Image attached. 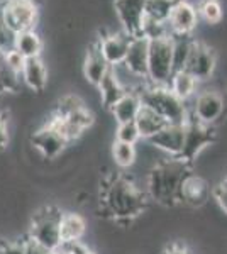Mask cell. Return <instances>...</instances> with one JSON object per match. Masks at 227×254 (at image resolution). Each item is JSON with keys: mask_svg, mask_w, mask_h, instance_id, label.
I'll list each match as a JSON object with an SVG mask.
<instances>
[{"mask_svg": "<svg viewBox=\"0 0 227 254\" xmlns=\"http://www.w3.org/2000/svg\"><path fill=\"white\" fill-rule=\"evenodd\" d=\"M150 196L133 176L124 173H109L100 183V207L105 219L114 224L131 225L146 212Z\"/></svg>", "mask_w": 227, "mask_h": 254, "instance_id": "obj_1", "label": "cell"}, {"mask_svg": "<svg viewBox=\"0 0 227 254\" xmlns=\"http://www.w3.org/2000/svg\"><path fill=\"white\" fill-rule=\"evenodd\" d=\"M192 173V166L185 165L178 158L166 156L156 161L146 176V191L152 202L163 207L180 205L181 183Z\"/></svg>", "mask_w": 227, "mask_h": 254, "instance_id": "obj_2", "label": "cell"}, {"mask_svg": "<svg viewBox=\"0 0 227 254\" xmlns=\"http://www.w3.org/2000/svg\"><path fill=\"white\" fill-rule=\"evenodd\" d=\"M143 104L154 110L168 124H185L190 117V107L187 102L180 100L170 87H154L146 85L141 90Z\"/></svg>", "mask_w": 227, "mask_h": 254, "instance_id": "obj_3", "label": "cell"}, {"mask_svg": "<svg viewBox=\"0 0 227 254\" xmlns=\"http://www.w3.org/2000/svg\"><path fill=\"white\" fill-rule=\"evenodd\" d=\"M61 217H63V212L56 205H44L38 208L32 214L27 237L34 243L51 249V251L60 249L63 244V241H61Z\"/></svg>", "mask_w": 227, "mask_h": 254, "instance_id": "obj_4", "label": "cell"}, {"mask_svg": "<svg viewBox=\"0 0 227 254\" xmlns=\"http://www.w3.org/2000/svg\"><path fill=\"white\" fill-rule=\"evenodd\" d=\"M175 68H173V36L150 41V66L148 85L168 87Z\"/></svg>", "mask_w": 227, "mask_h": 254, "instance_id": "obj_5", "label": "cell"}, {"mask_svg": "<svg viewBox=\"0 0 227 254\" xmlns=\"http://www.w3.org/2000/svg\"><path fill=\"white\" fill-rule=\"evenodd\" d=\"M2 20L12 34L38 29L39 5L36 0H3L0 5Z\"/></svg>", "mask_w": 227, "mask_h": 254, "instance_id": "obj_6", "label": "cell"}, {"mask_svg": "<svg viewBox=\"0 0 227 254\" xmlns=\"http://www.w3.org/2000/svg\"><path fill=\"white\" fill-rule=\"evenodd\" d=\"M217 139L216 126H207L197 121L195 117L190 116L187 124H185V144L181 149L178 159L183 161L185 165L192 166L193 161L200 156L204 149L212 146Z\"/></svg>", "mask_w": 227, "mask_h": 254, "instance_id": "obj_7", "label": "cell"}, {"mask_svg": "<svg viewBox=\"0 0 227 254\" xmlns=\"http://www.w3.org/2000/svg\"><path fill=\"white\" fill-rule=\"evenodd\" d=\"M227 100L219 90L205 88L197 93V97L192 100L190 105V116L200 121L202 124L216 126L217 121H221L226 112Z\"/></svg>", "mask_w": 227, "mask_h": 254, "instance_id": "obj_8", "label": "cell"}, {"mask_svg": "<svg viewBox=\"0 0 227 254\" xmlns=\"http://www.w3.org/2000/svg\"><path fill=\"white\" fill-rule=\"evenodd\" d=\"M67 146L68 141L49 122H44L31 136V147L41 159H58L65 153Z\"/></svg>", "mask_w": 227, "mask_h": 254, "instance_id": "obj_9", "label": "cell"}, {"mask_svg": "<svg viewBox=\"0 0 227 254\" xmlns=\"http://www.w3.org/2000/svg\"><path fill=\"white\" fill-rule=\"evenodd\" d=\"M146 3L148 0H114V14L121 29L129 36H139L141 24L146 17Z\"/></svg>", "mask_w": 227, "mask_h": 254, "instance_id": "obj_10", "label": "cell"}, {"mask_svg": "<svg viewBox=\"0 0 227 254\" xmlns=\"http://www.w3.org/2000/svg\"><path fill=\"white\" fill-rule=\"evenodd\" d=\"M131 41H133V36H129L122 29H117L110 32L107 31L105 34L97 38V44L100 53L104 55V58L107 60V63L115 68L119 64H124V61H126Z\"/></svg>", "mask_w": 227, "mask_h": 254, "instance_id": "obj_11", "label": "cell"}, {"mask_svg": "<svg viewBox=\"0 0 227 254\" xmlns=\"http://www.w3.org/2000/svg\"><path fill=\"white\" fill-rule=\"evenodd\" d=\"M217 68V55L209 44L202 43V41L195 39L193 44V51L190 56V61L187 64V71L192 73L200 83L209 81L214 76Z\"/></svg>", "mask_w": 227, "mask_h": 254, "instance_id": "obj_12", "label": "cell"}, {"mask_svg": "<svg viewBox=\"0 0 227 254\" xmlns=\"http://www.w3.org/2000/svg\"><path fill=\"white\" fill-rule=\"evenodd\" d=\"M185 124H166L156 136L148 139V142L166 156L178 158L185 144Z\"/></svg>", "mask_w": 227, "mask_h": 254, "instance_id": "obj_13", "label": "cell"}, {"mask_svg": "<svg viewBox=\"0 0 227 254\" xmlns=\"http://www.w3.org/2000/svg\"><path fill=\"white\" fill-rule=\"evenodd\" d=\"M199 12L188 0H178L168 19V29L171 36H192L199 26Z\"/></svg>", "mask_w": 227, "mask_h": 254, "instance_id": "obj_14", "label": "cell"}, {"mask_svg": "<svg viewBox=\"0 0 227 254\" xmlns=\"http://www.w3.org/2000/svg\"><path fill=\"white\" fill-rule=\"evenodd\" d=\"M112 69L104 55L100 53L97 44V39L92 44H88L83 56V63H81V73H83V78L88 85L97 88L100 85V81L109 75V71Z\"/></svg>", "mask_w": 227, "mask_h": 254, "instance_id": "obj_15", "label": "cell"}, {"mask_svg": "<svg viewBox=\"0 0 227 254\" xmlns=\"http://www.w3.org/2000/svg\"><path fill=\"white\" fill-rule=\"evenodd\" d=\"M212 195L207 180H204L197 173H188L187 178L181 183L180 190V205H188L192 208H199L207 203Z\"/></svg>", "mask_w": 227, "mask_h": 254, "instance_id": "obj_16", "label": "cell"}, {"mask_svg": "<svg viewBox=\"0 0 227 254\" xmlns=\"http://www.w3.org/2000/svg\"><path fill=\"white\" fill-rule=\"evenodd\" d=\"M124 66L133 75L141 80H148V66H150V41L141 36H136L131 41Z\"/></svg>", "mask_w": 227, "mask_h": 254, "instance_id": "obj_17", "label": "cell"}, {"mask_svg": "<svg viewBox=\"0 0 227 254\" xmlns=\"http://www.w3.org/2000/svg\"><path fill=\"white\" fill-rule=\"evenodd\" d=\"M22 83L34 93H43L49 83V69L46 61L43 58H31L26 60L22 68Z\"/></svg>", "mask_w": 227, "mask_h": 254, "instance_id": "obj_18", "label": "cell"}, {"mask_svg": "<svg viewBox=\"0 0 227 254\" xmlns=\"http://www.w3.org/2000/svg\"><path fill=\"white\" fill-rule=\"evenodd\" d=\"M141 109H143L141 92H138V90H129V92L124 93L121 100H119L109 112L112 114L115 124H124V122H134Z\"/></svg>", "mask_w": 227, "mask_h": 254, "instance_id": "obj_19", "label": "cell"}, {"mask_svg": "<svg viewBox=\"0 0 227 254\" xmlns=\"http://www.w3.org/2000/svg\"><path fill=\"white\" fill-rule=\"evenodd\" d=\"M12 48L17 49L26 60L41 58L44 49V41L38 29H29L14 34V46Z\"/></svg>", "mask_w": 227, "mask_h": 254, "instance_id": "obj_20", "label": "cell"}, {"mask_svg": "<svg viewBox=\"0 0 227 254\" xmlns=\"http://www.w3.org/2000/svg\"><path fill=\"white\" fill-rule=\"evenodd\" d=\"M199 85H200V81L197 80L192 73L187 71V69H181V71L173 73L168 87H170V90L180 98V100L188 104V102L193 100V98L197 97V93L200 92Z\"/></svg>", "mask_w": 227, "mask_h": 254, "instance_id": "obj_21", "label": "cell"}, {"mask_svg": "<svg viewBox=\"0 0 227 254\" xmlns=\"http://www.w3.org/2000/svg\"><path fill=\"white\" fill-rule=\"evenodd\" d=\"M98 95H100V104L105 110H110L122 98L124 93L127 92L122 87V83L119 81V78L115 76V73L110 69L109 75L100 81V85L97 87Z\"/></svg>", "mask_w": 227, "mask_h": 254, "instance_id": "obj_22", "label": "cell"}, {"mask_svg": "<svg viewBox=\"0 0 227 254\" xmlns=\"http://www.w3.org/2000/svg\"><path fill=\"white\" fill-rule=\"evenodd\" d=\"M85 234L86 222L83 217L75 214V212H63V217H61V241H63V244L81 241Z\"/></svg>", "mask_w": 227, "mask_h": 254, "instance_id": "obj_23", "label": "cell"}, {"mask_svg": "<svg viewBox=\"0 0 227 254\" xmlns=\"http://www.w3.org/2000/svg\"><path fill=\"white\" fill-rule=\"evenodd\" d=\"M134 122H136V126H138L141 137L146 139V141L148 139H151L152 136H156V134H158L159 130L168 124L163 117L158 116L152 109L146 107L144 104H143V109L139 110V114H138V117H136Z\"/></svg>", "mask_w": 227, "mask_h": 254, "instance_id": "obj_24", "label": "cell"}, {"mask_svg": "<svg viewBox=\"0 0 227 254\" xmlns=\"http://www.w3.org/2000/svg\"><path fill=\"white\" fill-rule=\"evenodd\" d=\"M195 39L192 36H173V68L175 71L187 69Z\"/></svg>", "mask_w": 227, "mask_h": 254, "instance_id": "obj_25", "label": "cell"}, {"mask_svg": "<svg viewBox=\"0 0 227 254\" xmlns=\"http://www.w3.org/2000/svg\"><path fill=\"white\" fill-rule=\"evenodd\" d=\"M110 153H112V159H114L115 166H119L121 170H129V168H133L136 165V159H138L136 144L114 141Z\"/></svg>", "mask_w": 227, "mask_h": 254, "instance_id": "obj_26", "label": "cell"}, {"mask_svg": "<svg viewBox=\"0 0 227 254\" xmlns=\"http://www.w3.org/2000/svg\"><path fill=\"white\" fill-rule=\"evenodd\" d=\"M3 55V53H2ZM22 76L15 69L5 63L3 56H0V93H15L19 92Z\"/></svg>", "mask_w": 227, "mask_h": 254, "instance_id": "obj_27", "label": "cell"}, {"mask_svg": "<svg viewBox=\"0 0 227 254\" xmlns=\"http://www.w3.org/2000/svg\"><path fill=\"white\" fill-rule=\"evenodd\" d=\"M199 17L209 24V26H216L224 19V9L219 0H200L197 5Z\"/></svg>", "mask_w": 227, "mask_h": 254, "instance_id": "obj_28", "label": "cell"}, {"mask_svg": "<svg viewBox=\"0 0 227 254\" xmlns=\"http://www.w3.org/2000/svg\"><path fill=\"white\" fill-rule=\"evenodd\" d=\"M176 3H178V0H148L146 15L168 24V19H170Z\"/></svg>", "mask_w": 227, "mask_h": 254, "instance_id": "obj_29", "label": "cell"}, {"mask_svg": "<svg viewBox=\"0 0 227 254\" xmlns=\"http://www.w3.org/2000/svg\"><path fill=\"white\" fill-rule=\"evenodd\" d=\"M139 36L146 38L148 41H154L161 38H168V36H171V32L168 29L166 22H161V20H156L146 15L141 24V32H139Z\"/></svg>", "mask_w": 227, "mask_h": 254, "instance_id": "obj_30", "label": "cell"}, {"mask_svg": "<svg viewBox=\"0 0 227 254\" xmlns=\"http://www.w3.org/2000/svg\"><path fill=\"white\" fill-rule=\"evenodd\" d=\"M141 134L139 129L136 126V122H124V124L115 126V132H114V141H121L127 142V144H138L141 141Z\"/></svg>", "mask_w": 227, "mask_h": 254, "instance_id": "obj_31", "label": "cell"}, {"mask_svg": "<svg viewBox=\"0 0 227 254\" xmlns=\"http://www.w3.org/2000/svg\"><path fill=\"white\" fill-rule=\"evenodd\" d=\"M2 56L12 69H15L17 73H22V68H24V64H26V58L20 55L17 49H14V48L7 49V51H3Z\"/></svg>", "mask_w": 227, "mask_h": 254, "instance_id": "obj_32", "label": "cell"}, {"mask_svg": "<svg viewBox=\"0 0 227 254\" xmlns=\"http://www.w3.org/2000/svg\"><path fill=\"white\" fill-rule=\"evenodd\" d=\"M212 196L216 198L217 205L222 208V212L227 214V182H221L216 188H212Z\"/></svg>", "mask_w": 227, "mask_h": 254, "instance_id": "obj_33", "label": "cell"}, {"mask_svg": "<svg viewBox=\"0 0 227 254\" xmlns=\"http://www.w3.org/2000/svg\"><path fill=\"white\" fill-rule=\"evenodd\" d=\"M3 254H27L26 239L24 241H10V243H0Z\"/></svg>", "mask_w": 227, "mask_h": 254, "instance_id": "obj_34", "label": "cell"}, {"mask_svg": "<svg viewBox=\"0 0 227 254\" xmlns=\"http://www.w3.org/2000/svg\"><path fill=\"white\" fill-rule=\"evenodd\" d=\"M7 121L5 119V112H0V153L7 151V146H9V126H7Z\"/></svg>", "mask_w": 227, "mask_h": 254, "instance_id": "obj_35", "label": "cell"}, {"mask_svg": "<svg viewBox=\"0 0 227 254\" xmlns=\"http://www.w3.org/2000/svg\"><path fill=\"white\" fill-rule=\"evenodd\" d=\"M61 248H65L70 254H97L95 251L88 248L86 244H83L81 241H75V243H68V244H63Z\"/></svg>", "mask_w": 227, "mask_h": 254, "instance_id": "obj_36", "label": "cell"}, {"mask_svg": "<svg viewBox=\"0 0 227 254\" xmlns=\"http://www.w3.org/2000/svg\"><path fill=\"white\" fill-rule=\"evenodd\" d=\"M26 249H27V254H55V251L34 243V241L29 239V237H26Z\"/></svg>", "mask_w": 227, "mask_h": 254, "instance_id": "obj_37", "label": "cell"}, {"mask_svg": "<svg viewBox=\"0 0 227 254\" xmlns=\"http://www.w3.org/2000/svg\"><path fill=\"white\" fill-rule=\"evenodd\" d=\"M163 254H193V253L190 251V249L185 244H181V243H171V244H168L166 248H164Z\"/></svg>", "mask_w": 227, "mask_h": 254, "instance_id": "obj_38", "label": "cell"}, {"mask_svg": "<svg viewBox=\"0 0 227 254\" xmlns=\"http://www.w3.org/2000/svg\"><path fill=\"white\" fill-rule=\"evenodd\" d=\"M55 254H70L68 251H67V249H65V248H60V249H56V251H55Z\"/></svg>", "mask_w": 227, "mask_h": 254, "instance_id": "obj_39", "label": "cell"}, {"mask_svg": "<svg viewBox=\"0 0 227 254\" xmlns=\"http://www.w3.org/2000/svg\"><path fill=\"white\" fill-rule=\"evenodd\" d=\"M2 53H3V49H2V48H0V56H2Z\"/></svg>", "mask_w": 227, "mask_h": 254, "instance_id": "obj_40", "label": "cell"}, {"mask_svg": "<svg viewBox=\"0 0 227 254\" xmlns=\"http://www.w3.org/2000/svg\"><path fill=\"white\" fill-rule=\"evenodd\" d=\"M2 2H3V0H0V5H2Z\"/></svg>", "mask_w": 227, "mask_h": 254, "instance_id": "obj_41", "label": "cell"}, {"mask_svg": "<svg viewBox=\"0 0 227 254\" xmlns=\"http://www.w3.org/2000/svg\"><path fill=\"white\" fill-rule=\"evenodd\" d=\"M226 182H227V178H226Z\"/></svg>", "mask_w": 227, "mask_h": 254, "instance_id": "obj_42", "label": "cell"}]
</instances>
